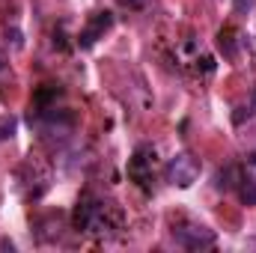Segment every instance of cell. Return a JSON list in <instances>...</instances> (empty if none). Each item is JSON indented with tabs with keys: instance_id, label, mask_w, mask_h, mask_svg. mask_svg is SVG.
<instances>
[{
	"instance_id": "obj_1",
	"label": "cell",
	"mask_w": 256,
	"mask_h": 253,
	"mask_svg": "<svg viewBox=\"0 0 256 253\" xmlns=\"http://www.w3.org/2000/svg\"><path fill=\"white\" fill-rule=\"evenodd\" d=\"M196 176H200V161L191 158L188 152L176 155V158L170 161V167H167V179H170L173 185H179V188H191L194 182H196Z\"/></svg>"
},
{
	"instance_id": "obj_2",
	"label": "cell",
	"mask_w": 256,
	"mask_h": 253,
	"mask_svg": "<svg viewBox=\"0 0 256 253\" xmlns=\"http://www.w3.org/2000/svg\"><path fill=\"white\" fill-rule=\"evenodd\" d=\"M173 238L188 248V250H202V248H212L214 244V232L206 230V226H182V230H173Z\"/></svg>"
},
{
	"instance_id": "obj_3",
	"label": "cell",
	"mask_w": 256,
	"mask_h": 253,
	"mask_svg": "<svg viewBox=\"0 0 256 253\" xmlns=\"http://www.w3.org/2000/svg\"><path fill=\"white\" fill-rule=\"evenodd\" d=\"M110 24H114V15H110V12H96V15L90 18V24L80 30L78 45H80V48H92V45L98 42V36H104V30H110Z\"/></svg>"
},
{
	"instance_id": "obj_4",
	"label": "cell",
	"mask_w": 256,
	"mask_h": 253,
	"mask_svg": "<svg viewBox=\"0 0 256 253\" xmlns=\"http://www.w3.org/2000/svg\"><path fill=\"white\" fill-rule=\"evenodd\" d=\"M143 155H146V149H140V152L134 155L131 167H128V170H131V176H134V179H137L140 185H146V182L152 179V170H146V167H143Z\"/></svg>"
},
{
	"instance_id": "obj_5",
	"label": "cell",
	"mask_w": 256,
	"mask_h": 253,
	"mask_svg": "<svg viewBox=\"0 0 256 253\" xmlns=\"http://www.w3.org/2000/svg\"><path fill=\"white\" fill-rule=\"evenodd\" d=\"M242 200L248 202V206H256V182L254 179H242Z\"/></svg>"
},
{
	"instance_id": "obj_6",
	"label": "cell",
	"mask_w": 256,
	"mask_h": 253,
	"mask_svg": "<svg viewBox=\"0 0 256 253\" xmlns=\"http://www.w3.org/2000/svg\"><path fill=\"white\" fill-rule=\"evenodd\" d=\"M15 128H18L15 116H3V120H0V140H9V137L15 134Z\"/></svg>"
},
{
	"instance_id": "obj_7",
	"label": "cell",
	"mask_w": 256,
	"mask_h": 253,
	"mask_svg": "<svg viewBox=\"0 0 256 253\" xmlns=\"http://www.w3.org/2000/svg\"><path fill=\"white\" fill-rule=\"evenodd\" d=\"M120 3H126V6H131V9H137V6H143L146 0H120Z\"/></svg>"
}]
</instances>
